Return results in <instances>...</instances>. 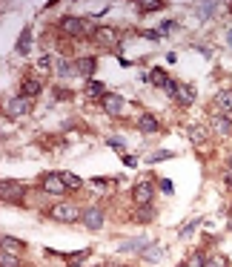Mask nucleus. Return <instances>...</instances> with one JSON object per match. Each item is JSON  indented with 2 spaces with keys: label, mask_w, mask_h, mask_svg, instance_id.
Here are the masks:
<instances>
[{
  "label": "nucleus",
  "mask_w": 232,
  "mask_h": 267,
  "mask_svg": "<svg viewBox=\"0 0 232 267\" xmlns=\"http://www.w3.org/2000/svg\"><path fill=\"white\" fill-rule=\"evenodd\" d=\"M86 95H89V98H104V83L101 81H89L86 83Z\"/></svg>",
  "instance_id": "obj_22"
},
{
  "label": "nucleus",
  "mask_w": 232,
  "mask_h": 267,
  "mask_svg": "<svg viewBox=\"0 0 232 267\" xmlns=\"http://www.w3.org/2000/svg\"><path fill=\"white\" fill-rule=\"evenodd\" d=\"M152 196H155V187H152L149 181H140V184H135V190H132V198H135V204H140V207L152 204Z\"/></svg>",
  "instance_id": "obj_8"
},
{
  "label": "nucleus",
  "mask_w": 232,
  "mask_h": 267,
  "mask_svg": "<svg viewBox=\"0 0 232 267\" xmlns=\"http://www.w3.org/2000/svg\"><path fill=\"white\" fill-rule=\"evenodd\" d=\"M143 262H158V259H161L163 256V244H155V242H149V247H146V250H143Z\"/></svg>",
  "instance_id": "obj_17"
},
{
  "label": "nucleus",
  "mask_w": 232,
  "mask_h": 267,
  "mask_svg": "<svg viewBox=\"0 0 232 267\" xmlns=\"http://www.w3.org/2000/svg\"><path fill=\"white\" fill-rule=\"evenodd\" d=\"M40 184H43V190L52 193V196H63V193H66V184H63V175L60 173H46Z\"/></svg>",
  "instance_id": "obj_7"
},
{
  "label": "nucleus",
  "mask_w": 232,
  "mask_h": 267,
  "mask_svg": "<svg viewBox=\"0 0 232 267\" xmlns=\"http://www.w3.org/2000/svg\"><path fill=\"white\" fill-rule=\"evenodd\" d=\"M101 106H104L106 115L117 118V115H123V109H126V101H123L120 95H115V92H106L104 98H101Z\"/></svg>",
  "instance_id": "obj_4"
},
{
  "label": "nucleus",
  "mask_w": 232,
  "mask_h": 267,
  "mask_svg": "<svg viewBox=\"0 0 232 267\" xmlns=\"http://www.w3.org/2000/svg\"><path fill=\"white\" fill-rule=\"evenodd\" d=\"M166 158H172V152H166V150H161V152H155V155H149V164L166 161Z\"/></svg>",
  "instance_id": "obj_32"
},
{
  "label": "nucleus",
  "mask_w": 232,
  "mask_h": 267,
  "mask_svg": "<svg viewBox=\"0 0 232 267\" xmlns=\"http://www.w3.org/2000/svg\"><path fill=\"white\" fill-rule=\"evenodd\" d=\"M58 72L66 78V75H72V72H78V66H72L69 60H60V63H58Z\"/></svg>",
  "instance_id": "obj_29"
},
{
  "label": "nucleus",
  "mask_w": 232,
  "mask_h": 267,
  "mask_svg": "<svg viewBox=\"0 0 232 267\" xmlns=\"http://www.w3.org/2000/svg\"><path fill=\"white\" fill-rule=\"evenodd\" d=\"M198 12H201V20H207L218 12V3H204V6H198Z\"/></svg>",
  "instance_id": "obj_25"
},
{
  "label": "nucleus",
  "mask_w": 232,
  "mask_h": 267,
  "mask_svg": "<svg viewBox=\"0 0 232 267\" xmlns=\"http://www.w3.org/2000/svg\"><path fill=\"white\" fill-rule=\"evenodd\" d=\"M123 164H126V167H135V164H138V158H135V155H123Z\"/></svg>",
  "instance_id": "obj_38"
},
{
  "label": "nucleus",
  "mask_w": 232,
  "mask_h": 267,
  "mask_svg": "<svg viewBox=\"0 0 232 267\" xmlns=\"http://www.w3.org/2000/svg\"><path fill=\"white\" fill-rule=\"evenodd\" d=\"M40 89H43V83L37 81V78H26L23 86H20V95H26V98H35V95H40Z\"/></svg>",
  "instance_id": "obj_15"
},
{
  "label": "nucleus",
  "mask_w": 232,
  "mask_h": 267,
  "mask_svg": "<svg viewBox=\"0 0 232 267\" xmlns=\"http://www.w3.org/2000/svg\"><path fill=\"white\" fill-rule=\"evenodd\" d=\"M49 216H52L55 221H63V224H69V221H81V219H83V213L75 207L72 201H58L55 207L49 210Z\"/></svg>",
  "instance_id": "obj_2"
},
{
  "label": "nucleus",
  "mask_w": 232,
  "mask_h": 267,
  "mask_svg": "<svg viewBox=\"0 0 232 267\" xmlns=\"http://www.w3.org/2000/svg\"><path fill=\"white\" fill-rule=\"evenodd\" d=\"M109 147H112V150H126L123 138H109Z\"/></svg>",
  "instance_id": "obj_34"
},
{
  "label": "nucleus",
  "mask_w": 232,
  "mask_h": 267,
  "mask_svg": "<svg viewBox=\"0 0 232 267\" xmlns=\"http://www.w3.org/2000/svg\"><path fill=\"white\" fill-rule=\"evenodd\" d=\"M224 181H227V187H232V170H227V178H224Z\"/></svg>",
  "instance_id": "obj_39"
},
{
  "label": "nucleus",
  "mask_w": 232,
  "mask_h": 267,
  "mask_svg": "<svg viewBox=\"0 0 232 267\" xmlns=\"http://www.w3.org/2000/svg\"><path fill=\"white\" fill-rule=\"evenodd\" d=\"M198 224H201V219H192V221H189V224H184V227L178 230V236H181V239H186V236H189V233L195 230Z\"/></svg>",
  "instance_id": "obj_28"
},
{
  "label": "nucleus",
  "mask_w": 232,
  "mask_h": 267,
  "mask_svg": "<svg viewBox=\"0 0 232 267\" xmlns=\"http://www.w3.org/2000/svg\"><path fill=\"white\" fill-rule=\"evenodd\" d=\"M60 32H66L69 37H89L95 35V26L83 17H63L60 20Z\"/></svg>",
  "instance_id": "obj_1"
},
{
  "label": "nucleus",
  "mask_w": 232,
  "mask_h": 267,
  "mask_svg": "<svg viewBox=\"0 0 232 267\" xmlns=\"http://www.w3.org/2000/svg\"><path fill=\"white\" fill-rule=\"evenodd\" d=\"M204 267H227V259H224V256H212V259H207Z\"/></svg>",
  "instance_id": "obj_31"
},
{
  "label": "nucleus",
  "mask_w": 232,
  "mask_h": 267,
  "mask_svg": "<svg viewBox=\"0 0 232 267\" xmlns=\"http://www.w3.org/2000/svg\"><path fill=\"white\" fill-rule=\"evenodd\" d=\"M60 175H63V184H66V190H78V187L83 184L81 175H75V173H60Z\"/></svg>",
  "instance_id": "obj_24"
},
{
  "label": "nucleus",
  "mask_w": 232,
  "mask_h": 267,
  "mask_svg": "<svg viewBox=\"0 0 232 267\" xmlns=\"http://www.w3.org/2000/svg\"><path fill=\"white\" fill-rule=\"evenodd\" d=\"M175 101H178V104H184V106H189L192 101H195V86H192V83H181V81H178Z\"/></svg>",
  "instance_id": "obj_12"
},
{
  "label": "nucleus",
  "mask_w": 232,
  "mask_h": 267,
  "mask_svg": "<svg viewBox=\"0 0 232 267\" xmlns=\"http://www.w3.org/2000/svg\"><path fill=\"white\" fill-rule=\"evenodd\" d=\"M143 37H146V40H161V32H158V29H149V32H143Z\"/></svg>",
  "instance_id": "obj_36"
},
{
  "label": "nucleus",
  "mask_w": 232,
  "mask_h": 267,
  "mask_svg": "<svg viewBox=\"0 0 232 267\" xmlns=\"http://www.w3.org/2000/svg\"><path fill=\"white\" fill-rule=\"evenodd\" d=\"M75 66H78V72H81L83 78H92V72H95V66H98V60H95V58H81Z\"/></svg>",
  "instance_id": "obj_18"
},
{
  "label": "nucleus",
  "mask_w": 232,
  "mask_h": 267,
  "mask_svg": "<svg viewBox=\"0 0 232 267\" xmlns=\"http://www.w3.org/2000/svg\"><path fill=\"white\" fill-rule=\"evenodd\" d=\"M230 170H232V155H230Z\"/></svg>",
  "instance_id": "obj_40"
},
{
  "label": "nucleus",
  "mask_w": 232,
  "mask_h": 267,
  "mask_svg": "<svg viewBox=\"0 0 232 267\" xmlns=\"http://www.w3.org/2000/svg\"><path fill=\"white\" fill-rule=\"evenodd\" d=\"M186 135H189V141H192V144H198V147H201V144L207 141V129H204V127H189V129H186Z\"/></svg>",
  "instance_id": "obj_21"
},
{
  "label": "nucleus",
  "mask_w": 232,
  "mask_h": 267,
  "mask_svg": "<svg viewBox=\"0 0 232 267\" xmlns=\"http://www.w3.org/2000/svg\"><path fill=\"white\" fill-rule=\"evenodd\" d=\"M0 267H23V262H20V256H14L12 250H3V253H0Z\"/></svg>",
  "instance_id": "obj_19"
},
{
  "label": "nucleus",
  "mask_w": 232,
  "mask_h": 267,
  "mask_svg": "<svg viewBox=\"0 0 232 267\" xmlns=\"http://www.w3.org/2000/svg\"><path fill=\"white\" fill-rule=\"evenodd\" d=\"M146 81H149L152 86H161V89H163V86L169 83V78H166V72H163L161 66H155V69H152L149 75H146Z\"/></svg>",
  "instance_id": "obj_16"
},
{
  "label": "nucleus",
  "mask_w": 232,
  "mask_h": 267,
  "mask_svg": "<svg viewBox=\"0 0 232 267\" xmlns=\"http://www.w3.org/2000/svg\"><path fill=\"white\" fill-rule=\"evenodd\" d=\"M161 190L166 193V196H169V193H172L175 187H172V181H169V178H163V181H161Z\"/></svg>",
  "instance_id": "obj_37"
},
{
  "label": "nucleus",
  "mask_w": 232,
  "mask_h": 267,
  "mask_svg": "<svg viewBox=\"0 0 232 267\" xmlns=\"http://www.w3.org/2000/svg\"><path fill=\"white\" fill-rule=\"evenodd\" d=\"M92 40H98L101 46H112V43L117 40V32L112 29V26H98V29H95V35H92Z\"/></svg>",
  "instance_id": "obj_10"
},
{
  "label": "nucleus",
  "mask_w": 232,
  "mask_h": 267,
  "mask_svg": "<svg viewBox=\"0 0 232 267\" xmlns=\"http://www.w3.org/2000/svg\"><path fill=\"white\" fill-rule=\"evenodd\" d=\"M86 256H89V250H81V253H72L69 259H66V262H69V267H81Z\"/></svg>",
  "instance_id": "obj_27"
},
{
  "label": "nucleus",
  "mask_w": 232,
  "mask_h": 267,
  "mask_svg": "<svg viewBox=\"0 0 232 267\" xmlns=\"http://www.w3.org/2000/svg\"><path fill=\"white\" fill-rule=\"evenodd\" d=\"M163 3H155V0H149V3H140V12H161Z\"/></svg>",
  "instance_id": "obj_30"
},
{
  "label": "nucleus",
  "mask_w": 232,
  "mask_h": 267,
  "mask_svg": "<svg viewBox=\"0 0 232 267\" xmlns=\"http://www.w3.org/2000/svg\"><path fill=\"white\" fill-rule=\"evenodd\" d=\"M3 250H23V242H17V239H12V236H3Z\"/></svg>",
  "instance_id": "obj_26"
},
{
  "label": "nucleus",
  "mask_w": 232,
  "mask_h": 267,
  "mask_svg": "<svg viewBox=\"0 0 232 267\" xmlns=\"http://www.w3.org/2000/svg\"><path fill=\"white\" fill-rule=\"evenodd\" d=\"M212 115H232V89H221L212 98Z\"/></svg>",
  "instance_id": "obj_5"
},
{
  "label": "nucleus",
  "mask_w": 232,
  "mask_h": 267,
  "mask_svg": "<svg viewBox=\"0 0 232 267\" xmlns=\"http://www.w3.org/2000/svg\"><path fill=\"white\" fill-rule=\"evenodd\" d=\"M138 129H140V132H146V135H152V132H158V129H161V124H158V118H155V115L143 112V115L138 118Z\"/></svg>",
  "instance_id": "obj_14"
},
{
  "label": "nucleus",
  "mask_w": 232,
  "mask_h": 267,
  "mask_svg": "<svg viewBox=\"0 0 232 267\" xmlns=\"http://www.w3.org/2000/svg\"><path fill=\"white\" fill-rule=\"evenodd\" d=\"M204 265H207V259H204V253H198V250H195V253L189 256V259H186L184 265H178V267H204Z\"/></svg>",
  "instance_id": "obj_23"
},
{
  "label": "nucleus",
  "mask_w": 232,
  "mask_h": 267,
  "mask_svg": "<svg viewBox=\"0 0 232 267\" xmlns=\"http://www.w3.org/2000/svg\"><path fill=\"white\" fill-rule=\"evenodd\" d=\"M29 109H32V101L26 95H14L6 101V118H23L29 115Z\"/></svg>",
  "instance_id": "obj_3"
},
{
  "label": "nucleus",
  "mask_w": 232,
  "mask_h": 267,
  "mask_svg": "<svg viewBox=\"0 0 232 267\" xmlns=\"http://www.w3.org/2000/svg\"><path fill=\"white\" fill-rule=\"evenodd\" d=\"M152 216H155V210H152L149 204H146V207H143V210H140V213H138V221H149Z\"/></svg>",
  "instance_id": "obj_33"
},
{
  "label": "nucleus",
  "mask_w": 232,
  "mask_h": 267,
  "mask_svg": "<svg viewBox=\"0 0 232 267\" xmlns=\"http://www.w3.org/2000/svg\"><path fill=\"white\" fill-rule=\"evenodd\" d=\"M37 66H40L43 72H49V69H52V58H46V55H43V58L37 60Z\"/></svg>",
  "instance_id": "obj_35"
},
{
  "label": "nucleus",
  "mask_w": 232,
  "mask_h": 267,
  "mask_svg": "<svg viewBox=\"0 0 232 267\" xmlns=\"http://www.w3.org/2000/svg\"><path fill=\"white\" fill-rule=\"evenodd\" d=\"M17 55H29V49H32V32H29V29H23V32H20V40H17Z\"/></svg>",
  "instance_id": "obj_20"
},
{
  "label": "nucleus",
  "mask_w": 232,
  "mask_h": 267,
  "mask_svg": "<svg viewBox=\"0 0 232 267\" xmlns=\"http://www.w3.org/2000/svg\"><path fill=\"white\" fill-rule=\"evenodd\" d=\"M146 247H149V242H146L143 236H138V239H126V242L117 244V250H120V253H143Z\"/></svg>",
  "instance_id": "obj_11"
},
{
  "label": "nucleus",
  "mask_w": 232,
  "mask_h": 267,
  "mask_svg": "<svg viewBox=\"0 0 232 267\" xmlns=\"http://www.w3.org/2000/svg\"><path fill=\"white\" fill-rule=\"evenodd\" d=\"M0 196L6 201H20L26 196V184H20V181H3L0 184Z\"/></svg>",
  "instance_id": "obj_6"
},
{
  "label": "nucleus",
  "mask_w": 232,
  "mask_h": 267,
  "mask_svg": "<svg viewBox=\"0 0 232 267\" xmlns=\"http://www.w3.org/2000/svg\"><path fill=\"white\" fill-rule=\"evenodd\" d=\"M83 227H86V230H101V227H104V213H101V210L98 207H89V210H83Z\"/></svg>",
  "instance_id": "obj_9"
},
{
  "label": "nucleus",
  "mask_w": 232,
  "mask_h": 267,
  "mask_svg": "<svg viewBox=\"0 0 232 267\" xmlns=\"http://www.w3.org/2000/svg\"><path fill=\"white\" fill-rule=\"evenodd\" d=\"M209 127L215 129L218 135H230V132H232V118H227V115H212V118H209Z\"/></svg>",
  "instance_id": "obj_13"
}]
</instances>
